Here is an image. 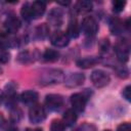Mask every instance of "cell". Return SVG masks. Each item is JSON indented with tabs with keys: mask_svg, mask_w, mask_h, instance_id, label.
<instances>
[{
	"mask_svg": "<svg viewBox=\"0 0 131 131\" xmlns=\"http://www.w3.org/2000/svg\"><path fill=\"white\" fill-rule=\"evenodd\" d=\"M63 80V73L57 69H50L44 72L40 77V84L53 85L58 84Z\"/></svg>",
	"mask_w": 131,
	"mask_h": 131,
	"instance_id": "cell-1",
	"label": "cell"
},
{
	"mask_svg": "<svg viewBox=\"0 0 131 131\" xmlns=\"http://www.w3.org/2000/svg\"><path fill=\"white\" fill-rule=\"evenodd\" d=\"M129 51H130V44L127 39L119 40L115 45V52L118 59L121 62H126L129 59Z\"/></svg>",
	"mask_w": 131,
	"mask_h": 131,
	"instance_id": "cell-2",
	"label": "cell"
},
{
	"mask_svg": "<svg viewBox=\"0 0 131 131\" xmlns=\"http://www.w3.org/2000/svg\"><path fill=\"white\" fill-rule=\"evenodd\" d=\"M83 33L88 37H93L98 31V24L93 16H85L80 26Z\"/></svg>",
	"mask_w": 131,
	"mask_h": 131,
	"instance_id": "cell-3",
	"label": "cell"
},
{
	"mask_svg": "<svg viewBox=\"0 0 131 131\" xmlns=\"http://www.w3.org/2000/svg\"><path fill=\"white\" fill-rule=\"evenodd\" d=\"M90 79H91L92 84L96 88H102V87L106 86L110 83V81H111L110 75L106 72L102 71V70H95V71H93L91 76H90Z\"/></svg>",
	"mask_w": 131,
	"mask_h": 131,
	"instance_id": "cell-4",
	"label": "cell"
},
{
	"mask_svg": "<svg viewBox=\"0 0 131 131\" xmlns=\"http://www.w3.org/2000/svg\"><path fill=\"white\" fill-rule=\"evenodd\" d=\"M45 118H46V113L41 104H34L31 106L29 111V120L31 123L33 124L41 123L45 120Z\"/></svg>",
	"mask_w": 131,
	"mask_h": 131,
	"instance_id": "cell-5",
	"label": "cell"
},
{
	"mask_svg": "<svg viewBox=\"0 0 131 131\" xmlns=\"http://www.w3.org/2000/svg\"><path fill=\"white\" fill-rule=\"evenodd\" d=\"M89 95L84 93H75L71 96V104L75 112H83L86 106V102Z\"/></svg>",
	"mask_w": 131,
	"mask_h": 131,
	"instance_id": "cell-6",
	"label": "cell"
},
{
	"mask_svg": "<svg viewBox=\"0 0 131 131\" xmlns=\"http://www.w3.org/2000/svg\"><path fill=\"white\" fill-rule=\"evenodd\" d=\"M50 42L55 47H66L70 42V38L66 32L57 30V31H54L53 33H51Z\"/></svg>",
	"mask_w": 131,
	"mask_h": 131,
	"instance_id": "cell-7",
	"label": "cell"
},
{
	"mask_svg": "<svg viewBox=\"0 0 131 131\" xmlns=\"http://www.w3.org/2000/svg\"><path fill=\"white\" fill-rule=\"evenodd\" d=\"M63 104V98L59 94H48L45 97V105L49 111H57Z\"/></svg>",
	"mask_w": 131,
	"mask_h": 131,
	"instance_id": "cell-8",
	"label": "cell"
},
{
	"mask_svg": "<svg viewBox=\"0 0 131 131\" xmlns=\"http://www.w3.org/2000/svg\"><path fill=\"white\" fill-rule=\"evenodd\" d=\"M21 26V23L19 20L18 17H16L14 14H10L6 17L5 21H4V29L5 32L9 33V34H14L16 33L19 28Z\"/></svg>",
	"mask_w": 131,
	"mask_h": 131,
	"instance_id": "cell-9",
	"label": "cell"
},
{
	"mask_svg": "<svg viewBox=\"0 0 131 131\" xmlns=\"http://www.w3.org/2000/svg\"><path fill=\"white\" fill-rule=\"evenodd\" d=\"M18 39L13 37L12 34H9L7 32L0 33V49H8L11 47H14L18 44Z\"/></svg>",
	"mask_w": 131,
	"mask_h": 131,
	"instance_id": "cell-10",
	"label": "cell"
},
{
	"mask_svg": "<svg viewBox=\"0 0 131 131\" xmlns=\"http://www.w3.org/2000/svg\"><path fill=\"white\" fill-rule=\"evenodd\" d=\"M85 81V76L82 73H71L64 78V84L67 87L74 88L82 85Z\"/></svg>",
	"mask_w": 131,
	"mask_h": 131,
	"instance_id": "cell-11",
	"label": "cell"
},
{
	"mask_svg": "<svg viewBox=\"0 0 131 131\" xmlns=\"http://www.w3.org/2000/svg\"><path fill=\"white\" fill-rule=\"evenodd\" d=\"M48 21L53 27H59L63 21V14L59 8H53L48 13Z\"/></svg>",
	"mask_w": 131,
	"mask_h": 131,
	"instance_id": "cell-12",
	"label": "cell"
},
{
	"mask_svg": "<svg viewBox=\"0 0 131 131\" xmlns=\"http://www.w3.org/2000/svg\"><path fill=\"white\" fill-rule=\"evenodd\" d=\"M38 98H39V95L34 90H27V91L23 92L21 95H20L21 102L25 103V104H27V105H31V106L34 105V104H36Z\"/></svg>",
	"mask_w": 131,
	"mask_h": 131,
	"instance_id": "cell-13",
	"label": "cell"
},
{
	"mask_svg": "<svg viewBox=\"0 0 131 131\" xmlns=\"http://www.w3.org/2000/svg\"><path fill=\"white\" fill-rule=\"evenodd\" d=\"M36 52L35 51H29V50H25L18 53L16 59L18 62L23 63V64H29L32 63L36 60Z\"/></svg>",
	"mask_w": 131,
	"mask_h": 131,
	"instance_id": "cell-14",
	"label": "cell"
},
{
	"mask_svg": "<svg viewBox=\"0 0 131 131\" xmlns=\"http://www.w3.org/2000/svg\"><path fill=\"white\" fill-rule=\"evenodd\" d=\"M100 61V59L96 56H86L83 58H80L77 60V66L81 69H89L93 66L97 64Z\"/></svg>",
	"mask_w": 131,
	"mask_h": 131,
	"instance_id": "cell-15",
	"label": "cell"
},
{
	"mask_svg": "<svg viewBox=\"0 0 131 131\" xmlns=\"http://www.w3.org/2000/svg\"><path fill=\"white\" fill-rule=\"evenodd\" d=\"M31 8L33 12V17L38 18L44 14L46 9V4L43 1H34L31 3Z\"/></svg>",
	"mask_w": 131,
	"mask_h": 131,
	"instance_id": "cell-16",
	"label": "cell"
},
{
	"mask_svg": "<svg viewBox=\"0 0 131 131\" xmlns=\"http://www.w3.org/2000/svg\"><path fill=\"white\" fill-rule=\"evenodd\" d=\"M125 25L118 17H112L110 19V30L114 35H120L123 33Z\"/></svg>",
	"mask_w": 131,
	"mask_h": 131,
	"instance_id": "cell-17",
	"label": "cell"
},
{
	"mask_svg": "<svg viewBox=\"0 0 131 131\" xmlns=\"http://www.w3.org/2000/svg\"><path fill=\"white\" fill-rule=\"evenodd\" d=\"M67 35L69 38H78L80 35V26L77 23L76 18H71L68 25Z\"/></svg>",
	"mask_w": 131,
	"mask_h": 131,
	"instance_id": "cell-18",
	"label": "cell"
},
{
	"mask_svg": "<svg viewBox=\"0 0 131 131\" xmlns=\"http://www.w3.org/2000/svg\"><path fill=\"white\" fill-rule=\"evenodd\" d=\"M75 11L77 13H88L89 11H91L92 9V2L90 1H87V0H81V1H78L76 4H75Z\"/></svg>",
	"mask_w": 131,
	"mask_h": 131,
	"instance_id": "cell-19",
	"label": "cell"
},
{
	"mask_svg": "<svg viewBox=\"0 0 131 131\" xmlns=\"http://www.w3.org/2000/svg\"><path fill=\"white\" fill-rule=\"evenodd\" d=\"M49 33H50V29L47 24H41L35 29V37L39 40H43L46 37H48Z\"/></svg>",
	"mask_w": 131,
	"mask_h": 131,
	"instance_id": "cell-20",
	"label": "cell"
},
{
	"mask_svg": "<svg viewBox=\"0 0 131 131\" xmlns=\"http://www.w3.org/2000/svg\"><path fill=\"white\" fill-rule=\"evenodd\" d=\"M42 58L46 62H54L59 58V52L57 50H55V49L47 48L44 51V53L42 55Z\"/></svg>",
	"mask_w": 131,
	"mask_h": 131,
	"instance_id": "cell-21",
	"label": "cell"
},
{
	"mask_svg": "<svg viewBox=\"0 0 131 131\" xmlns=\"http://www.w3.org/2000/svg\"><path fill=\"white\" fill-rule=\"evenodd\" d=\"M77 121V115L74 110H67L62 117V122L66 126H73Z\"/></svg>",
	"mask_w": 131,
	"mask_h": 131,
	"instance_id": "cell-22",
	"label": "cell"
},
{
	"mask_svg": "<svg viewBox=\"0 0 131 131\" xmlns=\"http://www.w3.org/2000/svg\"><path fill=\"white\" fill-rule=\"evenodd\" d=\"M20 14H21L23 18L26 19V20H31V19L34 18L33 17V12H32V8H31V3L27 2L21 6Z\"/></svg>",
	"mask_w": 131,
	"mask_h": 131,
	"instance_id": "cell-23",
	"label": "cell"
},
{
	"mask_svg": "<svg viewBox=\"0 0 131 131\" xmlns=\"http://www.w3.org/2000/svg\"><path fill=\"white\" fill-rule=\"evenodd\" d=\"M64 130H66V125L61 120L55 119L51 122L50 131H64Z\"/></svg>",
	"mask_w": 131,
	"mask_h": 131,
	"instance_id": "cell-24",
	"label": "cell"
},
{
	"mask_svg": "<svg viewBox=\"0 0 131 131\" xmlns=\"http://www.w3.org/2000/svg\"><path fill=\"white\" fill-rule=\"evenodd\" d=\"M110 45H111V43L107 38H103L98 42V48H99L100 52H102V53L107 52V50L110 49Z\"/></svg>",
	"mask_w": 131,
	"mask_h": 131,
	"instance_id": "cell-25",
	"label": "cell"
},
{
	"mask_svg": "<svg viewBox=\"0 0 131 131\" xmlns=\"http://www.w3.org/2000/svg\"><path fill=\"white\" fill-rule=\"evenodd\" d=\"M125 5H126V2L125 1H122V0H116V1H114L113 2V10H114V12L119 13V12L123 11Z\"/></svg>",
	"mask_w": 131,
	"mask_h": 131,
	"instance_id": "cell-26",
	"label": "cell"
},
{
	"mask_svg": "<svg viewBox=\"0 0 131 131\" xmlns=\"http://www.w3.org/2000/svg\"><path fill=\"white\" fill-rule=\"evenodd\" d=\"M74 131H96V128L94 125L89 123H83L79 127H77Z\"/></svg>",
	"mask_w": 131,
	"mask_h": 131,
	"instance_id": "cell-27",
	"label": "cell"
},
{
	"mask_svg": "<svg viewBox=\"0 0 131 131\" xmlns=\"http://www.w3.org/2000/svg\"><path fill=\"white\" fill-rule=\"evenodd\" d=\"M20 118H21V112H20V110L17 108L16 105H15L13 108H11V120H12L13 122H17Z\"/></svg>",
	"mask_w": 131,
	"mask_h": 131,
	"instance_id": "cell-28",
	"label": "cell"
},
{
	"mask_svg": "<svg viewBox=\"0 0 131 131\" xmlns=\"http://www.w3.org/2000/svg\"><path fill=\"white\" fill-rule=\"evenodd\" d=\"M10 59V54L7 50L0 49V63H6Z\"/></svg>",
	"mask_w": 131,
	"mask_h": 131,
	"instance_id": "cell-29",
	"label": "cell"
},
{
	"mask_svg": "<svg viewBox=\"0 0 131 131\" xmlns=\"http://www.w3.org/2000/svg\"><path fill=\"white\" fill-rule=\"evenodd\" d=\"M122 94H123V96L126 98V100L130 101V99H131V86H130V85L126 86V87L123 89Z\"/></svg>",
	"mask_w": 131,
	"mask_h": 131,
	"instance_id": "cell-30",
	"label": "cell"
},
{
	"mask_svg": "<svg viewBox=\"0 0 131 131\" xmlns=\"http://www.w3.org/2000/svg\"><path fill=\"white\" fill-rule=\"evenodd\" d=\"M130 130H131V126L129 123H122L117 128V131H130Z\"/></svg>",
	"mask_w": 131,
	"mask_h": 131,
	"instance_id": "cell-31",
	"label": "cell"
},
{
	"mask_svg": "<svg viewBox=\"0 0 131 131\" xmlns=\"http://www.w3.org/2000/svg\"><path fill=\"white\" fill-rule=\"evenodd\" d=\"M5 124V119H4V116L2 114H0V130L2 129V127L4 126Z\"/></svg>",
	"mask_w": 131,
	"mask_h": 131,
	"instance_id": "cell-32",
	"label": "cell"
},
{
	"mask_svg": "<svg viewBox=\"0 0 131 131\" xmlns=\"http://www.w3.org/2000/svg\"><path fill=\"white\" fill-rule=\"evenodd\" d=\"M26 131H42V129H40V128H36V129H27Z\"/></svg>",
	"mask_w": 131,
	"mask_h": 131,
	"instance_id": "cell-33",
	"label": "cell"
},
{
	"mask_svg": "<svg viewBox=\"0 0 131 131\" xmlns=\"http://www.w3.org/2000/svg\"><path fill=\"white\" fill-rule=\"evenodd\" d=\"M57 3L60 5H69L70 4V2H57Z\"/></svg>",
	"mask_w": 131,
	"mask_h": 131,
	"instance_id": "cell-34",
	"label": "cell"
},
{
	"mask_svg": "<svg viewBox=\"0 0 131 131\" xmlns=\"http://www.w3.org/2000/svg\"><path fill=\"white\" fill-rule=\"evenodd\" d=\"M104 131H112V130H104Z\"/></svg>",
	"mask_w": 131,
	"mask_h": 131,
	"instance_id": "cell-35",
	"label": "cell"
},
{
	"mask_svg": "<svg viewBox=\"0 0 131 131\" xmlns=\"http://www.w3.org/2000/svg\"><path fill=\"white\" fill-rule=\"evenodd\" d=\"M0 74H1V70H0Z\"/></svg>",
	"mask_w": 131,
	"mask_h": 131,
	"instance_id": "cell-36",
	"label": "cell"
}]
</instances>
